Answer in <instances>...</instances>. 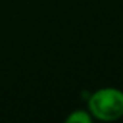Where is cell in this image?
I'll use <instances>...</instances> for the list:
<instances>
[{"instance_id":"2","label":"cell","mask_w":123,"mask_h":123,"mask_svg":"<svg viewBox=\"0 0 123 123\" xmlns=\"http://www.w3.org/2000/svg\"><path fill=\"white\" fill-rule=\"evenodd\" d=\"M68 123H90L91 119L90 116L86 113V111H81V110H77L74 111L73 114H70V117L67 119Z\"/></svg>"},{"instance_id":"1","label":"cell","mask_w":123,"mask_h":123,"mask_svg":"<svg viewBox=\"0 0 123 123\" xmlns=\"http://www.w3.org/2000/svg\"><path fill=\"white\" fill-rule=\"evenodd\" d=\"M88 107L100 120H116L123 116V93L114 88L98 90L90 97Z\"/></svg>"}]
</instances>
